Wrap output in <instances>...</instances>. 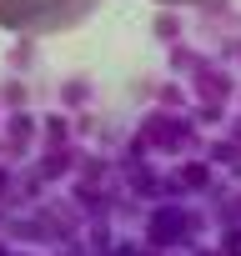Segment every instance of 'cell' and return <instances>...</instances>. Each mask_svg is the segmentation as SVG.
Segmentation results:
<instances>
[{
  "label": "cell",
  "instance_id": "obj_1",
  "mask_svg": "<svg viewBox=\"0 0 241 256\" xmlns=\"http://www.w3.org/2000/svg\"><path fill=\"white\" fill-rule=\"evenodd\" d=\"M100 0H0V30L16 36H60L96 16Z\"/></svg>",
  "mask_w": 241,
  "mask_h": 256
},
{
  "label": "cell",
  "instance_id": "obj_2",
  "mask_svg": "<svg viewBox=\"0 0 241 256\" xmlns=\"http://www.w3.org/2000/svg\"><path fill=\"white\" fill-rule=\"evenodd\" d=\"M161 6H216V0H161Z\"/></svg>",
  "mask_w": 241,
  "mask_h": 256
}]
</instances>
